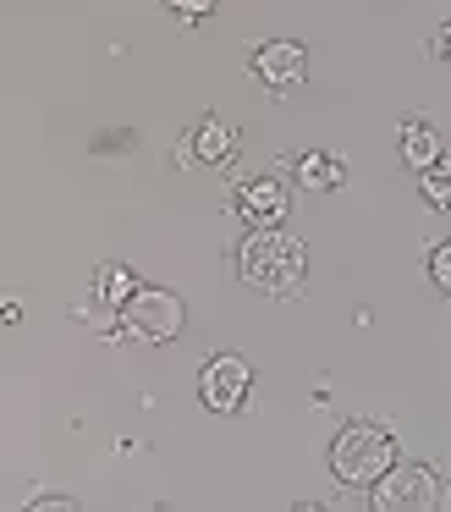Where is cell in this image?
I'll use <instances>...</instances> for the list:
<instances>
[{
    "instance_id": "1",
    "label": "cell",
    "mask_w": 451,
    "mask_h": 512,
    "mask_svg": "<svg viewBox=\"0 0 451 512\" xmlns=\"http://www.w3.org/2000/svg\"><path fill=\"white\" fill-rule=\"evenodd\" d=\"M242 276L253 281V287L264 292H286L303 281V243H297L292 232H281V226H253L248 237H242Z\"/></svg>"
},
{
    "instance_id": "2",
    "label": "cell",
    "mask_w": 451,
    "mask_h": 512,
    "mask_svg": "<svg viewBox=\"0 0 451 512\" xmlns=\"http://www.w3.org/2000/svg\"><path fill=\"white\" fill-rule=\"evenodd\" d=\"M391 468H396V441L380 424H347L330 441V474L341 485H380Z\"/></svg>"
},
{
    "instance_id": "3",
    "label": "cell",
    "mask_w": 451,
    "mask_h": 512,
    "mask_svg": "<svg viewBox=\"0 0 451 512\" xmlns=\"http://www.w3.org/2000/svg\"><path fill=\"white\" fill-rule=\"evenodd\" d=\"M121 314H127V325L143 336V342H171V336H182V298L176 292H160V287H138L127 303H121Z\"/></svg>"
},
{
    "instance_id": "4",
    "label": "cell",
    "mask_w": 451,
    "mask_h": 512,
    "mask_svg": "<svg viewBox=\"0 0 451 512\" xmlns=\"http://www.w3.org/2000/svg\"><path fill=\"white\" fill-rule=\"evenodd\" d=\"M248 391H253V369L237 353H215L198 375V397H204L209 413H237L248 402Z\"/></svg>"
},
{
    "instance_id": "5",
    "label": "cell",
    "mask_w": 451,
    "mask_h": 512,
    "mask_svg": "<svg viewBox=\"0 0 451 512\" xmlns=\"http://www.w3.org/2000/svg\"><path fill=\"white\" fill-rule=\"evenodd\" d=\"M374 501L391 507V512H424V507L440 501V485H435V474H429L424 463H396L391 474L374 485Z\"/></svg>"
},
{
    "instance_id": "6",
    "label": "cell",
    "mask_w": 451,
    "mask_h": 512,
    "mask_svg": "<svg viewBox=\"0 0 451 512\" xmlns=\"http://www.w3.org/2000/svg\"><path fill=\"white\" fill-rule=\"evenodd\" d=\"M253 72H259V83L270 94H286V89H297V83H303L308 50L297 45V39H270V45L253 50Z\"/></svg>"
},
{
    "instance_id": "7",
    "label": "cell",
    "mask_w": 451,
    "mask_h": 512,
    "mask_svg": "<svg viewBox=\"0 0 451 512\" xmlns=\"http://www.w3.org/2000/svg\"><path fill=\"white\" fill-rule=\"evenodd\" d=\"M242 221H253V226H275V221H286V188L275 177H253L248 188H242Z\"/></svg>"
},
{
    "instance_id": "8",
    "label": "cell",
    "mask_w": 451,
    "mask_h": 512,
    "mask_svg": "<svg viewBox=\"0 0 451 512\" xmlns=\"http://www.w3.org/2000/svg\"><path fill=\"white\" fill-rule=\"evenodd\" d=\"M402 160L413 171H424V166H435V160H440V144H435V133H429L424 122H407L402 127Z\"/></svg>"
},
{
    "instance_id": "9",
    "label": "cell",
    "mask_w": 451,
    "mask_h": 512,
    "mask_svg": "<svg viewBox=\"0 0 451 512\" xmlns=\"http://www.w3.org/2000/svg\"><path fill=\"white\" fill-rule=\"evenodd\" d=\"M193 149H198L204 160H226L231 149H237V138H231V127H226V122L204 116V122H198V133H193Z\"/></svg>"
},
{
    "instance_id": "10",
    "label": "cell",
    "mask_w": 451,
    "mask_h": 512,
    "mask_svg": "<svg viewBox=\"0 0 451 512\" xmlns=\"http://www.w3.org/2000/svg\"><path fill=\"white\" fill-rule=\"evenodd\" d=\"M297 182H303V188H336L341 182V160H330V155H303L297 160Z\"/></svg>"
},
{
    "instance_id": "11",
    "label": "cell",
    "mask_w": 451,
    "mask_h": 512,
    "mask_svg": "<svg viewBox=\"0 0 451 512\" xmlns=\"http://www.w3.org/2000/svg\"><path fill=\"white\" fill-rule=\"evenodd\" d=\"M418 188H424V199L435 204V210H451V160L440 155L435 166L418 171Z\"/></svg>"
},
{
    "instance_id": "12",
    "label": "cell",
    "mask_w": 451,
    "mask_h": 512,
    "mask_svg": "<svg viewBox=\"0 0 451 512\" xmlns=\"http://www.w3.org/2000/svg\"><path fill=\"white\" fill-rule=\"evenodd\" d=\"M94 287H99V298H105V303H127L132 292H138V287H132V270L127 265H99Z\"/></svg>"
},
{
    "instance_id": "13",
    "label": "cell",
    "mask_w": 451,
    "mask_h": 512,
    "mask_svg": "<svg viewBox=\"0 0 451 512\" xmlns=\"http://www.w3.org/2000/svg\"><path fill=\"white\" fill-rule=\"evenodd\" d=\"M429 276H435L440 292H451V243H440L435 254H429Z\"/></svg>"
},
{
    "instance_id": "14",
    "label": "cell",
    "mask_w": 451,
    "mask_h": 512,
    "mask_svg": "<svg viewBox=\"0 0 451 512\" xmlns=\"http://www.w3.org/2000/svg\"><path fill=\"white\" fill-rule=\"evenodd\" d=\"M165 6H171L176 17H209L215 12V0H165Z\"/></svg>"
},
{
    "instance_id": "15",
    "label": "cell",
    "mask_w": 451,
    "mask_h": 512,
    "mask_svg": "<svg viewBox=\"0 0 451 512\" xmlns=\"http://www.w3.org/2000/svg\"><path fill=\"white\" fill-rule=\"evenodd\" d=\"M61 507H72V501H61V496H39V501H33V512H61Z\"/></svg>"
},
{
    "instance_id": "16",
    "label": "cell",
    "mask_w": 451,
    "mask_h": 512,
    "mask_svg": "<svg viewBox=\"0 0 451 512\" xmlns=\"http://www.w3.org/2000/svg\"><path fill=\"white\" fill-rule=\"evenodd\" d=\"M440 61H446V67H451V28H446V34H440Z\"/></svg>"
}]
</instances>
